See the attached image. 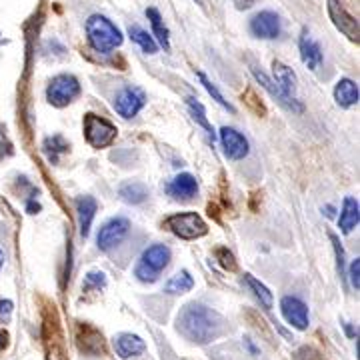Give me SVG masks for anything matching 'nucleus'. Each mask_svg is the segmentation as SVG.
Wrapping results in <instances>:
<instances>
[{
  "label": "nucleus",
  "mask_w": 360,
  "mask_h": 360,
  "mask_svg": "<svg viewBox=\"0 0 360 360\" xmlns=\"http://www.w3.org/2000/svg\"><path fill=\"white\" fill-rule=\"evenodd\" d=\"M243 283H245L246 286L252 290V295L257 296V300L260 302V307H262V309H266V310L272 309V304H274V298H272V292H270L264 284L260 283V281H257L252 274H245Z\"/></svg>",
  "instance_id": "a878e982"
},
{
  "label": "nucleus",
  "mask_w": 360,
  "mask_h": 360,
  "mask_svg": "<svg viewBox=\"0 0 360 360\" xmlns=\"http://www.w3.org/2000/svg\"><path fill=\"white\" fill-rule=\"evenodd\" d=\"M129 34H130V39L134 40V42H136V44H139L146 54H156V51H158V44H156V40L153 39L144 28H141V26H136V25L129 26Z\"/></svg>",
  "instance_id": "cd10ccee"
},
{
  "label": "nucleus",
  "mask_w": 360,
  "mask_h": 360,
  "mask_svg": "<svg viewBox=\"0 0 360 360\" xmlns=\"http://www.w3.org/2000/svg\"><path fill=\"white\" fill-rule=\"evenodd\" d=\"M250 32L257 39L272 40L281 34V18L272 11H262L250 20Z\"/></svg>",
  "instance_id": "4468645a"
},
{
  "label": "nucleus",
  "mask_w": 360,
  "mask_h": 360,
  "mask_svg": "<svg viewBox=\"0 0 360 360\" xmlns=\"http://www.w3.org/2000/svg\"><path fill=\"white\" fill-rule=\"evenodd\" d=\"M118 196L127 202V205H141L146 200L148 191L146 186L141 182H124L120 188H118Z\"/></svg>",
  "instance_id": "5701e85b"
},
{
  "label": "nucleus",
  "mask_w": 360,
  "mask_h": 360,
  "mask_svg": "<svg viewBox=\"0 0 360 360\" xmlns=\"http://www.w3.org/2000/svg\"><path fill=\"white\" fill-rule=\"evenodd\" d=\"M6 345H8V333L0 328V350H4Z\"/></svg>",
  "instance_id": "4c0bfd02"
},
{
  "label": "nucleus",
  "mask_w": 360,
  "mask_h": 360,
  "mask_svg": "<svg viewBox=\"0 0 360 360\" xmlns=\"http://www.w3.org/2000/svg\"><path fill=\"white\" fill-rule=\"evenodd\" d=\"M298 46H300V58H302L304 66H307L309 70H319L322 65L321 44L310 37L309 30L302 32V37L298 40Z\"/></svg>",
  "instance_id": "dca6fc26"
},
{
  "label": "nucleus",
  "mask_w": 360,
  "mask_h": 360,
  "mask_svg": "<svg viewBox=\"0 0 360 360\" xmlns=\"http://www.w3.org/2000/svg\"><path fill=\"white\" fill-rule=\"evenodd\" d=\"M146 104V94L139 86H127L122 89L115 98V110L122 118H132L142 110V106Z\"/></svg>",
  "instance_id": "9d476101"
},
{
  "label": "nucleus",
  "mask_w": 360,
  "mask_h": 360,
  "mask_svg": "<svg viewBox=\"0 0 360 360\" xmlns=\"http://www.w3.org/2000/svg\"><path fill=\"white\" fill-rule=\"evenodd\" d=\"M77 345L84 354H90V356L106 354V342H104L103 333L89 322H77Z\"/></svg>",
  "instance_id": "1a4fd4ad"
},
{
  "label": "nucleus",
  "mask_w": 360,
  "mask_h": 360,
  "mask_svg": "<svg viewBox=\"0 0 360 360\" xmlns=\"http://www.w3.org/2000/svg\"><path fill=\"white\" fill-rule=\"evenodd\" d=\"M326 8H328V16L333 20V25L352 42H359L360 28L359 20L348 13L347 8L340 4V0H326Z\"/></svg>",
  "instance_id": "6e6552de"
},
{
  "label": "nucleus",
  "mask_w": 360,
  "mask_h": 360,
  "mask_svg": "<svg viewBox=\"0 0 360 360\" xmlns=\"http://www.w3.org/2000/svg\"><path fill=\"white\" fill-rule=\"evenodd\" d=\"M252 75H255V78H257V82L262 86V89H266L270 92V96H274L278 103L283 104L284 108H288V110H292V112H302L304 110V106H298V104L290 103L286 96H284L283 92H281V89L274 84V80L272 78H269L262 70H257V68H252Z\"/></svg>",
  "instance_id": "412c9836"
},
{
  "label": "nucleus",
  "mask_w": 360,
  "mask_h": 360,
  "mask_svg": "<svg viewBox=\"0 0 360 360\" xmlns=\"http://www.w3.org/2000/svg\"><path fill=\"white\" fill-rule=\"evenodd\" d=\"M104 286H106V276L104 272H98V270H92L84 276V283H82V290L84 292H101Z\"/></svg>",
  "instance_id": "c756f323"
},
{
  "label": "nucleus",
  "mask_w": 360,
  "mask_h": 360,
  "mask_svg": "<svg viewBox=\"0 0 360 360\" xmlns=\"http://www.w3.org/2000/svg\"><path fill=\"white\" fill-rule=\"evenodd\" d=\"M44 347L49 360H68L65 348V336L60 330V321L54 307L44 310Z\"/></svg>",
  "instance_id": "39448f33"
},
{
  "label": "nucleus",
  "mask_w": 360,
  "mask_h": 360,
  "mask_svg": "<svg viewBox=\"0 0 360 360\" xmlns=\"http://www.w3.org/2000/svg\"><path fill=\"white\" fill-rule=\"evenodd\" d=\"M13 312V302L11 300H0V321H8Z\"/></svg>",
  "instance_id": "f704fd0d"
},
{
  "label": "nucleus",
  "mask_w": 360,
  "mask_h": 360,
  "mask_svg": "<svg viewBox=\"0 0 360 360\" xmlns=\"http://www.w3.org/2000/svg\"><path fill=\"white\" fill-rule=\"evenodd\" d=\"M196 193H198V182L188 172L174 176V180L168 184V194L179 200H191Z\"/></svg>",
  "instance_id": "a211bd4d"
},
{
  "label": "nucleus",
  "mask_w": 360,
  "mask_h": 360,
  "mask_svg": "<svg viewBox=\"0 0 360 360\" xmlns=\"http://www.w3.org/2000/svg\"><path fill=\"white\" fill-rule=\"evenodd\" d=\"M129 229H130L129 219L116 217V219L108 220V222L104 224L103 229H101L98 236H96L98 248H101L103 252H108V250H112L116 245H120V243L124 240V236L129 234Z\"/></svg>",
  "instance_id": "9b49d317"
},
{
  "label": "nucleus",
  "mask_w": 360,
  "mask_h": 360,
  "mask_svg": "<svg viewBox=\"0 0 360 360\" xmlns=\"http://www.w3.org/2000/svg\"><path fill=\"white\" fill-rule=\"evenodd\" d=\"M186 104H188V108H191V115L193 118L206 130V134H208V139L214 142L217 141V132L214 129L210 127V122H208V118H206V110L202 104L198 103V101H194V98H186Z\"/></svg>",
  "instance_id": "c85d7f7f"
},
{
  "label": "nucleus",
  "mask_w": 360,
  "mask_h": 360,
  "mask_svg": "<svg viewBox=\"0 0 360 360\" xmlns=\"http://www.w3.org/2000/svg\"><path fill=\"white\" fill-rule=\"evenodd\" d=\"M86 39L94 51L108 54L122 44V32L106 16L92 14L86 20Z\"/></svg>",
  "instance_id": "f03ea898"
},
{
  "label": "nucleus",
  "mask_w": 360,
  "mask_h": 360,
  "mask_svg": "<svg viewBox=\"0 0 360 360\" xmlns=\"http://www.w3.org/2000/svg\"><path fill=\"white\" fill-rule=\"evenodd\" d=\"M165 226L174 236L182 238V240H194V238H200V236H205L206 232H208L206 222L196 212H179V214H172V217H168L165 220Z\"/></svg>",
  "instance_id": "20e7f679"
},
{
  "label": "nucleus",
  "mask_w": 360,
  "mask_h": 360,
  "mask_svg": "<svg viewBox=\"0 0 360 360\" xmlns=\"http://www.w3.org/2000/svg\"><path fill=\"white\" fill-rule=\"evenodd\" d=\"M170 262V248L165 245H153L148 246L142 252L139 264L134 266V276L141 283H155L158 274L167 269Z\"/></svg>",
  "instance_id": "7ed1b4c3"
},
{
  "label": "nucleus",
  "mask_w": 360,
  "mask_h": 360,
  "mask_svg": "<svg viewBox=\"0 0 360 360\" xmlns=\"http://www.w3.org/2000/svg\"><path fill=\"white\" fill-rule=\"evenodd\" d=\"M234 4H236V8H240V11H245V8H250L257 0H232Z\"/></svg>",
  "instance_id": "c9c22d12"
},
{
  "label": "nucleus",
  "mask_w": 360,
  "mask_h": 360,
  "mask_svg": "<svg viewBox=\"0 0 360 360\" xmlns=\"http://www.w3.org/2000/svg\"><path fill=\"white\" fill-rule=\"evenodd\" d=\"M194 286L193 276L188 270H180L179 274H174L167 284H165V292L167 295H184V292H191Z\"/></svg>",
  "instance_id": "393cba45"
},
{
  "label": "nucleus",
  "mask_w": 360,
  "mask_h": 360,
  "mask_svg": "<svg viewBox=\"0 0 360 360\" xmlns=\"http://www.w3.org/2000/svg\"><path fill=\"white\" fill-rule=\"evenodd\" d=\"M220 142L224 148V156L229 160H243L245 156H248V150H250L248 141L238 130L229 129V127L220 129Z\"/></svg>",
  "instance_id": "ddd939ff"
},
{
  "label": "nucleus",
  "mask_w": 360,
  "mask_h": 360,
  "mask_svg": "<svg viewBox=\"0 0 360 360\" xmlns=\"http://www.w3.org/2000/svg\"><path fill=\"white\" fill-rule=\"evenodd\" d=\"M11 153H13V150H11V144H6V142L0 139V160H2L4 156L11 155Z\"/></svg>",
  "instance_id": "e433bc0d"
},
{
  "label": "nucleus",
  "mask_w": 360,
  "mask_h": 360,
  "mask_svg": "<svg viewBox=\"0 0 360 360\" xmlns=\"http://www.w3.org/2000/svg\"><path fill=\"white\" fill-rule=\"evenodd\" d=\"M198 78H200V82H202V86L206 89V92H208V94H210V96H212V98H214V101H217V103H219L220 106L224 108V110H229V112H234V106L224 101V96L220 94V90L217 89V86H214V84H212V82H210L208 78H206L205 72H198Z\"/></svg>",
  "instance_id": "7c9ffc66"
},
{
  "label": "nucleus",
  "mask_w": 360,
  "mask_h": 360,
  "mask_svg": "<svg viewBox=\"0 0 360 360\" xmlns=\"http://www.w3.org/2000/svg\"><path fill=\"white\" fill-rule=\"evenodd\" d=\"M281 312H283L284 321L288 322L296 330H307L310 324L309 309L307 304L296 298V296H284L281 300Z\"/></svg>",
  "instance_id": "f8f14e48"
},
{
  "label": "nucleus",
  "mask_w": 360,
  "mask_h": 360,
  "mask_svg": "<svg viewBox=\"0 0 360 360\" xmlns=\"http://www.w3.org/2000/svg\"><path fill=\"white\" fill-rule=\"evenodd\" d=\"M77 214L80 224V234L86 238L90 234V226L96 214V200L92 196H78L77 198Z\"/></svg>",
  "instance_id": "6ab92c4d"
},
{
  "label": "nucleus",
  "mask_w": 360,
  "mask_h": 360,
  "mask_svg": "<svg viewBox=\"0 0 360 360\" xmlns=\"http://www.w3.org/2000/svg\"><path fill=\"white\" fill-rule=\"evenodd\" d=\"M118 130L112 122H108L103 116H96L89 112L84 116V136L92 148H106L115 142Z\"/></svg>",
  "instance_id": "423d86ee"
},
{
  "label": "nucleus",
  "mask_w": 360,
  "mask_h": 360,
  "mask_svg": "<svg viewBox=\"0 0 360 360\" xmlns=\"http://www.w3.org/2000/svg\"><path fill=\"white\" fill-rule=\"evenodd\" d=\"M356 224H359V200L352 198V196H347L345 202H342L338 226H340V231L345 232V234H348V232H352V229Z\"/></svg>",
  "instance_id": "4be33fe9"
},
{
  "label": "nucleus",
  "mask_w": 360,
  "mask_h": 360,
  "mask_svg": "<svg viewBox=\"0 0 360 360\" xmlns=\"http://www.w3.org/2000/svg\"><path fill=\"white\" fill-rule=\"evenodd\" d=\"M272 72H274V84L281 89L284 96L290 101V103L298 104V106H302V103L298 101V96H296V75L292 72V68H288L283 63H278V60H274L272 63Z\"/></svg>",
  "instance_id": "2eb2a0df"
},
{
  "label": "nucleus",
  "mask_w": 360,
  "mask_h": 360,
  "mask_svg": "<svg viewBox=\"0 0 360 360\" xmlns=\"http://www.w3.org/2000/svg\"><path fill=\"white\" fill-rule=\"evenodd\" d=\"M80 94V82L72 75H58L51 80L49 89H46V101L52 106H68Z\"/></svg>",
  "instance_id": "0eeeda50"
},
{
  "label": "nucleus",
  "mask_w": 360,
  "mask_h": 360,
  "mask_svg": "<svg viewBox=\"0 0 360 360\" xmlns=\"http://www.w3.org/2000/svg\"><path fill=\"white\" fill-rule=\"evenodd\" d=\"M222 316L205 304H186L179 312L176 328L186 340L194 345H208L217 340L222 333Z\"/></svg>",
  "instance_id": "f257e3e1"
},
{
  "label": "nucleus",
  "mask_w": 360,
  "mask_h": 360,
  "mask_svg": "<svg viewBox=\"0 0 360 360\" xmlns=\"http://www.w3.org/2000/svg\"><path fill=\"white\" fill-rule=\"evenodd\" d=\"M144 348H146V345H144V340L139 335L122 333V335H118L115 338V350L120 359L129 360L132 356H139V354L144 352Z\"/></svg>",
  "instance_id": "f3484780"
},
{
  "label": "nucleus",
  "mask_w": 360,
  "mask_h": 360,
  "mask_svg": "<svg viewBox=\"0 0 360 360\" xmlns=\"http://www.w3.org/2000/svg\"><path fill=\"white\" fill-rule=\"evenodd\" d=\"M146 16H148V20H150V26H153V32H155L156 40H158V44L168 51L170 49V32H168L167 25H165V20H162V16L160 13L156 11V8H146Z\"/></svg>",
  "instance_id": "b1692460"
},
{
  "label": "nucleus",
  "mask_w": 360,
  "mask_h": 360,
  "mask_svg": "<svg viewBox=\"0 0 360 360\" xmlns=\"http://www.w3.org/2000/svg\"><path fill=\"white\" fill-rule=\"evenodd\" d=\"M2 264H4V252L0 250V269H2Z\"/></svg>",
  "instance_id": "ea45409f"
},
{
  "label": "nucleus",
  "mask_w": 360,
  "mask_h": 360,
  "mask_svg": "<svg viewBox=\"0 0 360 360\" xmlns=\"http://www.w3.org/2000/svg\"><path fill=\"white\" fill-rule=\"evenodd\" d=\"M42 150H44L46 158L56 165V162L60 160V155H65L66 150H68V142H66L60 134H54V136H49V139L44 141Z\"/></svg>",
  "instance_id": "bb28decb"
},
{
  "label": "nucleus",
  "mask_w": 360,
  "mask_h": 360,
  "mask_svg": "<svg viewBox=\"0 0 360 360\" xmlns=\"http://www.w3.org/2000/svg\"><path fill=\"white\" fill-rule=\"evenodd\" d=\"M217 257H219L220 264L224 266L226 270H236V262H234V257H232L231 252L226 250V248H219L217 250Z\"/></svg>",
  "instance_id": "2f4dec72"
},
{
  "label": "nucleus",
  "mask_w": 360,
  "mask_h": 360,
  "mask_svg": "<svg viewBox=\"0 0 360 360\" xmlns=\"http://www.w3.org/2000/svg\"><path fill=\"white\" fill-rule=\"evenodd\" d=\"M39 208H40L39 205H34V202H28V210H30L32 214H34V210H39Z\"/></svg>",
  "instance_id": "58836bf2"
},
{
  "label": "nucleus",
  "mask_w": 360,
  "mask_h": 360,
  "mask_svg": "<svg viewBox=\"0 0 360 360\" xmlns=\"http://www.w3.org/2000/svg\"><path fill=\"white\" fill-rule=\"evenodd\" d=\"M335 101L342 108H350L359 104V86L350 78H340L335 86Z\"/></svg>",
  "instance_id": "aec40b11"
},
{
  "label": "nucleus",
  "mask_w": 360,
  "mask_h": 360,
  "mask_svg": "<svg viewBox=\"0 0 360 360\" xmlns=\"http://www.w3.org/2000/svg\"><path fill=\"white\" fill-rule=\"evenodd\" d=\"M360 258L356 260H352V264H350V270H348V278H350V284H352V288H360Z\"/></svg>",
  "instance_id": "72a5a7b5"
},
{
  "label": "nucleus",
  "mask_w": 360,
  "mask_h": 360,
  "mask_svg": "<svg viewBox=\"0 0 360 360\" xmlns=\"http://www.w3.org/2000/svg\"><path fill=\"white\" fill-rule=\"evenodd\" d=\"M330 240H333V245H335L338 272H340V276H345V250H342V246H340V243H338V238H336L335 234H330Z\"/></svg>",
  "instance_id": "473e14b6"
}]
</instances>
